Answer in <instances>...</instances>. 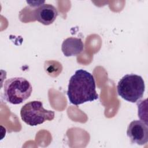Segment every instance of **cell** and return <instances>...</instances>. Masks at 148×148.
<instances>
[{"mask_svg": "<svg viewBox=\"0 0 148 148\" xmlns=\"http://www.w3.org/2000/svg\"><path fill=\"white\" fill-rule=\"evenodd\" d=\"M54 116V112L45 109L43 103L39 101H30L23 105L20 110L22 120L30 126H36L46 121H51Z\"/></svg>", "mask_w": 148, "mask_h": 148, "instance_id": "cell-4", "label": "cell"}, {"mask_svg": "<svg viewBox=\"0 0 148 148\" xmlns=\"http://www.w3.org/2000/svg\"><path fill=\"white\" fill-rule=\"evenodd\" d=\"M117 93L122 98L132 103L139 101L143 96L145 90L143 78L136 74H127L118 82Z\"/></svg>", "mask_w": 148, "mask_h": 148, "instance_id": "cell-3", "label": "cell"}, {"mask_svg": "<svg viewBox=\"0 0 148 148\" xmlns=\"http://www.w3.org/2000/svg\"><path fill=\"white\" fill-rule=\"evenodd\" d=\"M127 135L131 143L144 145L148 141L147 124L140 120L131 121L127 128Z\"/></svg>", "mask_w": 148, "mask_h": 148, "instance_id": "cell-5", "label": "cell"}, {"mask_svg": "<svg viewBox=\"0 0 148 148\" xmlns=\"http://www.w3.org/2000/svg\"><path fill=\"white\" fill-rule=\"evenodd\" d=\"M32 91V86L26 79L21 77H12L5 82L3 98L10 103L17 105L28 99Z\"/></svg>", "mask_w": 148, "mask_h": 148, "instance_id": "cell-2", "label": "cell"}, {"mask_svg": "<svg viewBox=\"0 0 148 148\" xmlns=\"http://www.w3.org/2000/svg\"><path fill=\"white\" fill-rule=\"evenodd\" d=\"M84 48V44L80 38L69 37L65 39L61 46V50L66 57L76 56L80 54Z\"/></svg>", "mask_w": 148, "mask_h": 148, "instance_id": "cell-7", "label": "cell"}, {"mask_svg": "<svg viewBox=\"0 0 148 148\" xmlns=\"http://www.w3.org/2000/svg\"><path fill=\"white\" fill-rule=\"evenodd\" d=\"M35 18L43 25L52 24L58 16L56 7L51 4H43L38 6L34 12Z\"/></svg>", "mask_w": 148, "mask_h": 148, "instance_id": "cell-6", "label": "cell"}, {"mask_svg": "<svg viewBox=\"0 0 148 148\" xmlns=\"http://www.w3.org/2000/svg\"><path fill=\"white\" fill-rule=\"evenodd\" d=\"M67 95L69 102L75 105L97 99L98 94L93 75L82 69L76 71L69 79Z\"/></svg>", "mask_w": 148, "mask_h": 148, "instance_id": "cell-1", "label": "cell"}]
</instances>
